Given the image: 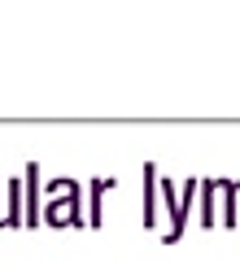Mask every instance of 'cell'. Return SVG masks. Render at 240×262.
Here are the masks:
<instances>
[]
</instances>
